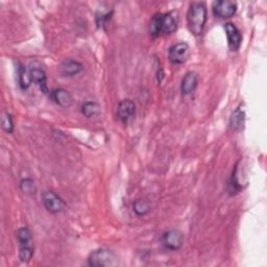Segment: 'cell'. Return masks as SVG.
I'll use <instances>...</instances> for the list:
<instances>
[{"mask_svg":"<svg viewBox=\"0 0 267 267\" xmlns=\"http://www.w3.org/2000/svg\"><path fill=\"white\" fill-rule=\"evenodd\" d=\"M208 19L207 6L204 3H193L187 14L189 31L194 36L202 35Z\"/></svg>","mask_w":267,"mask_h":267,"instance_id":"6da1fadb","label":"cell"},{"mask_svg":"<svg viewBox=\"0 0 267 267\" xmlns=\"http://www.w3.org/2000/svg\"><path fill=\"white\" fill-rule=\"evenodd\" d=\"M88 264L92 267H110L118 265V258L111 250L99 249L88 257Z\"/></svg>","mask_w":267,"mask_h":267,"instance_id":"7a4b0ae2","label":"cell"},{"mask_svg":"<svg viewBox=\"0 0 267 267\" xmlns=\"http://www.w3.org/2000/svg\"><path fill=\"white\" fill-rule=\"evenodd\" d=\"M161 243L164 249L170 252L179 251L184 244V236L179 231L169 230L162 234Z\"/></svg>","mask_w":267,"mask_h":267,"instance_id":"3957f363","label":"cell"},{"mask_svg":"<svg viewBox=\"0 0 267 267\" xmlns=\"http://www.w3.org/2000/svg\"><path fill=\"white\" fill-rule=\"evenodd\" d=\"M42 202L45 209L52 214L61 213L66 208V204L64 200L54 191L44 192L42 195Z\"/></svg>","mask_w":267,"mask_h":267,"instance_id":"277c9868","label":"cell"},{"mask_svg":"<svg viewBox=\"0 0 267 267\" xmlns=\"http://www.w3.org/2000/svg\"><path fill=\"white\" fill-rule=\"evenodd\" d=\"M190 56V47L187 43H177L168 50V59L173 65L184 64Z\"/></svg>","mask_w":267,"mask_h":267,"instance_id":"5b68a950","label":"cell"},{"mask_svg":"<svg viewBox=\"0 0 267 267\" xmlns=\"http://www.w3.org/2000/svg\"><path fill=\"white\" fill-rule=\"evenodd\" d=\"M213 15L219 19H228L233 17L237 12V4L230 0L214 2L212 6Z\"/></svg>","mask_w":267,"mask_h":267,"instance_id":"8992f818","label":"cell"},{"mask_svg":"<svg viewBox=\"0 0 267 267\" xmlns=\"http://www.w3.org/2000/svg\"><path fill=\"white\" fill-rule=\"evenodd\" d=\"M136 114V104L130 99H123L117 105V118L123 124H128Z\"/></svg>","mask_w":267,"mask_h":267,"instance_id":"52a82bcc","label":"cell"},{"mask_svg":"<svg viewBox=\"0 0 267 267\" xmlns=\"http://www.w3.org/2000/svg\"><path fill=\"white\" fill-rule=\"evenodd\" d=\"M225 31L228 39V44L231 50L237 51L242 43V35L240 31L237 29V26L231 22H228V23L225 24Z\"/></svg>","mask_w":267,"mask_h":267,"instance_id":"ba28073f","label":"cell"},{"mask_svg":"<svg viewBox=\"0 0 267 267\" xmlns=\"http://www.w3.org/2000/svg\"><path fill=\"white\" fill-rule=\"evenodd\" d=\"M177 25H179V13L177 11H170L162 17L161 34L170 35L177 30Z\"/></svg>","mask_w":267,"mask_h":267,"instance_id":"9c48e42d","label":"cell"},{"mask_svg":"<svg viewBox=\"0 0 267 267\" xmlns=\"http://www.w3.org/2000/svg\"><path fill=\"white\" fill-rule=\"evenodd\" d=\"M84 69V66L82 63L72 60V59H67L65 60L60 67V71L63 76L71 77L78 73H81Z\"/></svg>","mask_w":267,"mask_h":267,"instance_id":"30bf717a","label":"cell"},{"mask_svg":"<svg viewBox=\"0 0 267 267\" xmlns=\"http://www.w3.org/2000/svg\"><path fill=\"white\" fill-rule=\"evenodd\" d=\"M50 97L57 104L65 109L70 108L73 103V98L71 94L63 88L54 89V90L50 92Z\"/></svg>","mask_w":267,"mask_h":267,"instance_id":"8fae6325","label":"cell"},{"mask_svg":"<svg viewBox=\"0 0 267 267\" xmlns=\"http://www.w3.org/2000/svg\"><path fill=\"white\" fill-rule=\"evenodd\" d=\"M198 85V75L196 72L190 71L188 72L181 84V91L184 95H190L192 94L197 88Z\"/></svg>","mask_w":267,"mask_h":267,"instance_id":"7c38bea8","label":"cell"},{"mask_svg":"<svg viewBox=\"0 0 267 267\" xmlns=\"http://www.w3.org/2000/svg\"><path fill=\"white\" fill-rule=\"evenodd\" d=\"M30 72H31L32 82L35 83L39 87L41 92L45 93V94L48 93L47 76H46L45 71L40 69V68H33V69H31Z\"/></svg>","mask_w":267,"mask_h":267,"instance_id":"4fadbf2b","label":"cell"},{"mask_svg":"<svg viewBox=\"0 0 267 267\" xmlns=\"http://www.w3.org/2000/svg\"><path fill=\"white\" fill-rule=\"evenodd\" d=\"M244 123H246V112L244 110L241 109V106H238L231 116L230 124L234 130H242L244 127Z\"/></svg>","mask_w":267,"mask_h":267,"instance_id":"5bb4252c","label":"cell"},{"mask_svg":"<svg viewBox=\"0 0 267 267\" xmlns=\"http://www.w3.org/2000/svg\"><path fill=\"white\" fill-rule=\"evenodd\" d=\"M16 237H17L20 248L34 247L33 246V235L29 228L22 227L18 229V231L16 232Z\"/></svg>","mask_w":267,"mask_h":267,"instance_id":"9a60e30c","label":"cell"},{"mask_svg":"<svg viewBox=\"0 0 267 267\" xmlns=\"http://www.w3.org/2000/svg\"><path fill=\"white\" fill-rule=\"evenodd\" d=\"M18 82L19 86L22 89V90H26V89L30 88L32 82L31 77V72L25 68L24 66L20 65L18 68Z\"/></svg>","mask_w":267,"mask_h":267,"instance_id":"2e32d148","label":"cell"},{"mask_svg":"<svg viewBox=\"0 0 267 267\" xmlns=\"http://www.w3.org/2000/svg\"><path fill=\"white\" fill-rule=\"evenodd\" d=\"M82 114L87 118H92L99 114L100 106L95 101H86L82 104Z\"/></svg>","mask_w":267,"mask_h":267,"instance_id":"e0dca14e","label":"cell"},{"mask_svg":"<svg viewBox=\"0 0 267 267\" xmlns=\"http://www.w3.org/2000/svg\"><path fill=\"white\" fill-rule=\"evenodd\" d=\"M132 211L138 216H144L150 211V205L145 199H137L132 204Z\"/></svg>","mask_w":267,"mask_h":267,"instance_id":"ac0fdd59","label":"cell"},{"mask_svg":"<svg viewBox=\"0 0 267 267\" xmlns=\"http://www.w3.org/2000/svg\"><path fill=\"white\" fill-rule=\"evenodd\" d=\"M162 17L163 14L158 13L155 14L150 22V26H149V33L151 37L157 38L161 34V25H162Z\"/></svg>","mask_w":267,"mask_h":267,"instance_id":"d6986e66","label":"cell"},{"mask_svg":"<svg viewBox=\"0 0 267 267\" xmlns=\"http://www.w3.org/2000/svg\"><path fill=\"white\" fill-rule=\"evenodd\" d=\"M2 127L8 134H12L14 131V121L13 117L9 112H5L2 117Z\"/></svg>","mask_w":267,"mask_h":267,"instance_id":"ffe728a7","label":"cell"},{"mask_svg":"<svg viewBox=\"0 0 267 267\" xmlns=\"http://www.w3.org/2000/svg\"><path fill=\"white\" fill-rule=\"evenodd\" d=\"M34 256V247L20 248L19 250V259L21 262L29 263Z\"/></svg>","mask_w":267,"mask_h":267,"instance_id":"44dd1931","label":"cell"},{"mask_svg":"<svg viewBox=\"0 0 267 267\" xmlns=\"http://www.w3.org/2000/svg\"><path fill=\"white\" fill-rule=\"evenodd\" d=\"M20 188H21L22 191H23L24 193H28V194H32V193L36 192V186H35V183L32 179L22 180L21 183H20Z\"/></svg>","mask_w":267,"mask_h":267,"instance_id":"7402d4cb","label":"cell"}]
</instances>
